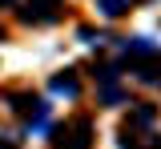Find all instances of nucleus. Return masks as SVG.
Segmentation results:
<instances>
[{
  "mask_svg": "<svg viewBox=\"0 0 161 149\" xmlns=\"http://www.w3.org/2000/svg\"><path fill=\"white\" fill-rule=\"evenodd\" d=\"M53 93H57V97H77V77H73V73L53 77Z\"/></svg>",
  "mask_w": 161,
  "mask_h": 149,
  "instance_id": "20e7f679",
  "label": "nucleus"
},
{
  "mask_svg": "<svg viewBox=\"0 0 161 149\" xmlns=\"http://www.w3.org/2000/svg\"><path fill=\"white\" fill-rule=\"evenodd\" d=\"M125 52H133V57H153V52H157V48H153V44H149V36H133V41L125 44Z\"/></svg>",
  "mask_w": 161,
  "mask_h": 149,
  "instance_id": "39448f33",
  "label": "nucleus"
},
{
  "mask_svg": "<svg viewBox=\"0 0 161 149\" xmlns=\"http://www.w3.org/2000/svg\"><path fill=\"white\" fill-rule=\"evenodd\" d=\"M157 149H161V145H157Z\"/></svg>",
  "mask_w": 161,
  "mask_h": 149,
  "instance_id": "1a4fd4ad",
  "label": "nucleus"
},
{
  "mask_svg": "<svg viewBox=\"0 0 161 149\" xmlns=\"http://www.w3.org/2000/svg\"><path fill=\"white\" fill-rule=\"evenodd\" d=\"M105 85H109V81H105ZM117 101H121V93L109 85V89H105V105H117Z\"/></svg>",
  "mask_w": 161,
  "mask_h": 149,
  "instance_id": "6e6552de",
  "label": "nucleus"
},
{
  "mask_svg": "<svg viewBox=\"0 0 161 149\" xmlns=\"http://www.w3.org/2000/svg\"><path fill=\"white\" fill-rule=\"evenodd\" d=\"M137 77H141V81H161V61L153 64V69H141Z\"/></svg>",
  "mask_w": 161,
  "mask_h": 149,
  "instance_id": "0eeeda50",
  "label": "nucleus"
},
{
  "mask_svg": "<svg viewBox=\"0 0 161 149\" xmlns=\"http://www.w3.org/2000/svg\"><path fill=\"white\" fill-rule=\"evenodd\" d=\"M69 141H57V149H89V121H77L73 133H60Z\"/></svg>",
  "mask_w": 161,
  "mask_h": 149,
  "instance_id": "f257e3e1",
  "label": "nucleus"
},
{
  "mask_svg": "<svg viewBox=\"0 0 161 149\" xmlns=\"http://www.w3.org/2000/svg\"><path fill=\"white\" fill-rule=\"evenodd\" d=\"M57 4L60 0H32L24 16H28V20H53V16H57Z\"/></svg>",
  "mask_w": 161,
  "mask_h": 149,
  "instance_id": "f03ea898",
  "label": "nucleus"
},
{
  "mask_svg": "<svg viewBox=\"0 0 161 149\" xmlns=\"http://www.w3.org/2000/svg\"><path fill=\"white\" fill-rule=\"evenodd\" d=\"M153 117H157V109H153V105H141V109H133V113H129V125H125V129H137V125H153Z\"/></svg>",
  "mask_w": 161,
  "mask_h": 149,
  "instance_id": "7ed1b4c3",
  "label": "nucleus"
},
{
  "mask_svg": "<svg viewBox=\"0 0 161 149\" xmlns=\"http://www.w3.org/2000/svg\"><path fill=\"white\" fill-rule=\"evenodd\" d=\"M97 8L105 12V16H121V12L129 8V0H97Z\"/></svg>",
  "mask_w": 161,
  "mask_h": 149,
  "instance_id": "423d86ee",
  "label": "nucleus"
}]
</instances>
